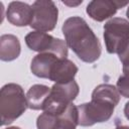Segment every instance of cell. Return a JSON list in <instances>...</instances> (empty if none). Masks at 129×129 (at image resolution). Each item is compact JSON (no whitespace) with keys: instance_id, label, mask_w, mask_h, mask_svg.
I'll list each match as a JSON object with an SVG mask.
<instances>
[{"instance_id":"6da1fadb","label":"cell","mask_w":129,"mask_h":129,"mask_svg":"<svg viewBox=\"0 0 129 129\" xmlns=\"http://www.w3.org/2000/svg\"><path fill=\"white\" fill-rule=\"evenodd\" d=\"M67 45L85 62L96 61L102 52L99 38L87 21L80 16L68 18L61 27Z\"/></svg>"},{"instance_id":"7a4b0ae2","label":"cell","mask_w":129,"mask_h":129,"mask_svg":"<svg viewBox=\"0 0 129 129\" xmlns=\"http://www.w3.org/2000/svg\"><path fill=\"white\" fill-rule=\"evenodd\" d=\"M28 108L26 95L18 84L9 83L0 91V115L1 125H9L19 118Z\"/></svg>"},{"instance_id":"3957f363","label":"cell","mask_w":129,"mask_h":129,"mask_svg":"<svg viewBox=\"0 0 129 129\" xmlns=\"http://www.w3.org/2000/svg\"><path fill=\"white\" fill-rule=\"evenodd\" d=\"M115 107L111 102L101 99H91V102L78 106L79 125L88 127L96 123L106 122L112 117Z\"/></svg>"},{"instance_id":"277c9868","label":"cell","mask_w":129,"mask_h":129,"mask_svg":"<svg viewBox=\"0 0 129 129\" xmlns=\"http://www.w3.org/2000/svg\"><path fill=\"white\" fill-rule=\"evenodd\" d=\"M78 125V107L73 103L59 113L43 111L36 120L37 129H76Z\"/></svg>"},{"instance_id":"5b68a950","label":"cell","mask_w":129,"mask_h":129,"mask_svg":"<svg viewBox=\"0 0 129 129\" xmlns=\"http://www.w3.org/2000/svg\"><path fill=\"white\" fill-rule=\"evenodd\" d=\"M104 40L109 53H118L129 40V21L113 17L104 24Z\"/></svg>"},{"instance_id":"8992f818","label":"cell","mask_w":129,"mask_h":129,"mask_svg":"<svg viewBox=\"0 0 129 129\" xmlns=\"http://www.w3.org/2000/svg\"><path fill=\"white\" fill-rule=\"evenodd\" d=\"M26 45L33 51L53 52L61 58L68 56V45L64 40L55 38L42 31H31L25 36Z\"/></svg>"},{"instance_id":"52a82bcc","label":"cell","mask_w":129,"mask_h":129,"mask_svg":"<svg viewBox=\"0 0 129 129\" xmlns=\"http://www.w3.org/2000/svg\"><path fill=\"white\" fill-rule=\"evenodd\" d=\"M79 92L80 88L75 80L66 84L55 83L50 88V94L46 101L43 111L55 113L63 111L77 98Z\"/></svg>"},{"instance_id":"ba28073f","label":"cell","mask_w":129,"mask_h":129,"mask_svg":"<svg viewBox=\"0 0 129 129\" xmlns=\"http://www.w3.org/2000/svg\"><path fill=\"white\" fill-rule=\"evenodd\" d=\"M31 6L33 18L29 26L35 29V31L47 32L53 30L58 18V9L54 2L50 0H37Z\"/></svg>"},{"instance_id":"9c48e42d","label":"cell","mask_w":129,"mask_h":129,"mask_svg":"<svg viewBox=\"0 0 129 129\" xmlns=\"http://www.w3.org/2000/svg\"><path fill=\"white\" fill-rule=\"evenodd\" d=\"M128 1L118 0H93L87 5V14L94 20L102 22L116 14L118 9L128 5Z\"/></svg>"},{"instance_id":"30bf717a","label":"cell","mask_w":129,"mask_h":129,"mask_svg":"<svg viewBox=\"0 0 129 129\" xmlns=\"http://www.w3.org/2000/svg\"><path fill=\"white\" fill-rule=\"evenodd\" d=\"M6 17L12 25L20 27L30 25L33 18L32 6L20 1L10 2L6 11Z\"/></svg>"},{"instance_id":"8fae6325","label":"cell","mask_w":129,"mask_h":129,"mask_svg":"<svg viewBox=\"0 0 129 129\" xmlns=\"http://www.w3.org/2000/svg\"><path fill=\"white\" fill-rule=\"evenodd\" d=\"M78 73V67L69 58L58 59L51 68L48 80L57 84H66L74 81Z\"/></svg>"},{"instance_id":"7c38bea8","label":"cell","mask_w":129,"mask_h":129,"mask_svg":"<svg viewBox=\"0 0 129 129\" xmlns=\"http://www.w3.org/2000/svg\"><path fill=\"white\" fill-rule=\"evenodd\" d=\"M58 59H61V57L53 52H40L36 54L31 60V73L38 78L48 79L52 66Z\"/></svg>"},{"instance_id":"4fadbf2b","label":"cell","mask_w":129,"mask_h":129,"mask_svg":"<svg viewBox=\"0 0 129 129\" xmlns=\"http://www.w3.org/2000/svg\"><path fill=\"white\" fill-rule=\"evenodd\" d=\"M49 94L50 88L45 85L36 84L31 86L26 93L28 108L32 110H44Z\"/></svg>"},{"instance_id":"5bb4252c","label":"cell","mask_w":129,"mask_h":129,"mask_svg":"<svg viewBox=\"0 0 129 129\" xmlns=\"http://www.w3.org/2000/svg\"><path fill=\"white\" fill-rule=\"evenodd\" d=\"M21 51L19 39L13 34H3L0 37V59L11 61L16 59Z\"/></svg>"},{"instance_id":"9a60e30c","label":"cell","mask_w":129,"mask_h":129,"mask_svg":"<svg viewBox=\"0 0 129 129\" xmlns=\"http://www.w3.org/2000/svg\"><path fill=\"white\" fill-rule=\"evenodd\" d=\"M91 99L105 100L117 106L120 101V94L115 86L110 84H101L94 89Z\"/></svg>"},{"instance_id":"2e32d148","label":"cell","mask_w":129,"mask_h":129,"mask_svg":"<svg viewBox=\"0 0 129 129\" xmlns=\"http://www.w3.org/2000/svg\"><path fill=\"white\" fill-rule=\"evenodd\" d=\"M116 88L119 94L125 98H129V73L123 72V75L119 77Z\"/></svg>"},{"instance_id":"e0dca14e","label":"cell","mask_w":129,"mask_h":129,"mask_svg":"<svg viewBox=\"0 0 129 129\" xmlns=\"http://www.w3.org/2000/svg\"><path fill=\"white\" fill-rule=\"evenodd\" d=\"M120 61L123 63V67H129V40L117 53Z\"/></svg>"},{"instance_id":"ac0fdd59","label":"cell","mask_w":129,"mask_h":129,"mask_svg":"<svg viewBox=\"0 0 129 129\" xmlns=\"http://www.w3.org/2000/svg\"><path fill=\"white\" fill-rule=\"evenodd\" d=\"M62 3L63 4H66V5H68V6H78V5H80V4H82L83 3V1L81 0V1H77V2H70V1H62Z\"/></svg>"},{"instance_id":"d6986e66","label":"cell","mask_w":129,"mask_h":129,"mask_svg":"<svg viewBox=\"0 0 129 129\" xmlns=\"http://www.w3.org/2000/svg\"><path fill=\"white\" fill-rule=\"evenodd\" d=\"M124 115H125L126 119L129 120V101L125 104V107H124Z\"/></svg>"},{"instance_id":"ffe728a7","label":"cell","mask_w":129,"mask_h":129,"mask_svg":"<svg viewBox=\"0 0 129 129\" xmlns=\"http://www.w3.org/2000/svg\"><path fill=\"white\" fill-rule=\"evenodd\" d=\"M115 129H129V126H124V125H121V126H117Z\"/></svg>"},{"instance_id":"44dd1931","label":"cell","mask_w":129,"mask_h":129,"mask_svg":"<svg viewBox=\"0 0 129 129\" xmlns=\"http://www.w3.org/2000/svg\"><path fill=\"white\" fill-rule=\"evenodd\" d=\"M5 129H21V128L16 127V126H12V127H8V128H5Z\"/></svg>"},{"instance_id":"7402d4cb","label":"cell","mask_w":129,"mask_h":129,"mask_svg":"<svg viewBox=\"0 0 129 129\" xmlns=\"http://www.w3.org/2000/svg\"><path fill=\"white\" fill-rule=\"evenodd\" d=\"M126 16H127V18L129 19V6H128V8H127V11H126Z\"/></svg>"}]
</instances>
